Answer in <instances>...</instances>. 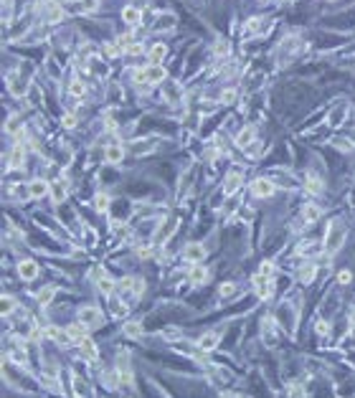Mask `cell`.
<instances>
[{
	"instance_id": "obj_1",
	"label": "cell",
	"mask_w": 355,
	"mask_h": 398,
	"mask_svg": "<svg viewBox=\"0 0 355 398\" xmlns=\"http://www.w3.org/2000/svg\"><path fill=\"white\" fill-rule=\"evenodd\" d=\"M345 241V223L342 221H332L325 231V251L327 254H335Z\"/></svg>"
},
{
	"instance_id": "obj_2",
	"label": "cell",
	"mask_w": 355,
	"mask_h": 398,
	"mask_svg": "<svg viewBox=\"0 0 355 398\" xmlns=\"http://www.w3.org/2000/svg\"><path fill=\"white\" fill-rule=\"evenodd\" d=\"M160 94L168 104H180L183 102V87L178 82H173V79H165L160 84Z\"/></svg>"
},
{
	"instance_id": "obj_3",
	"label": "cell",
	"mask_w": 355,
	"mask_h": 398,
	"mask_svg": "<svg viewBox=\"0 0 355 398\" xmlns=\"http://www.w3.org/2000/svg\"><path fill=\"white\" fill-rule=\"evenodd\" d=\"M79 320L89 327H99L104 322V317H102V309H97V307H82L79 309Z\"/></svg>"
},
{
	"instance_id": "obj_4",
	"label": "cell",
	"mask_w": 355,
	"mask_h": 398,
	"mask_svg": "<svg viewBox=\"0 0 355 398\" xmlns=\"http://www.w3.org/2000/svg\"><path fill=\"white\" fill-rule=\"evenodd\" d=\"M269 28V18H251V21H246V26H244V31H241V36L244 38H251V36H261L264 31Z\"/></svg>"
},
{
	"instance_id": "obj_5",
	"label": "cell",
	"mask_w": 355,
	"mask_h": 398,
	"mask_svg": "<svg viewBox=\"0 0 355 398\" xmlns=\"http://www.w3.org/2000/svg\"><path fill=\"white\" fill-rule=\"evenodd\" d=\"M274 188H277V183L269 180V178H256V180L251 183V193H254L256 198H269V195L274 193Z\"/></svg>"
},
{
	"instance_id": "obj_6",
	"label": "cell",
	"mask_w": 355,
	"mask_h": 398,
	"mask_svg": "<svg viewBox=\"0 0 355 398\" xmlns=\"http://www.w3.org/2000/svg\"><path fill=\"white\" fill-rule=\"evenodd\" d=\"M183 259H185L188 264L203 261V259H206V246H203V244H188V246L183 249Z\"/></svg>"
},
{
	"instance_id": "obj_7",
	"label": "cell",
	"mask_w": 355,
	"mask_h": 398,
	"mask_svg": "<svg viewBox=\"0 0 355 398\" xmlns=\"http://www.w3.org/2000/svg\"><path fill=\"white\" fill-rule=\"evenodd\" d=\"M142 82H145V84H163V82H165V69L157 66V64L147 66V69L142 71Z\"/></svg>"
},
{
	"instance_id": "obj_8",
	"label": "cell",
	"mask_w": 355,
	"mask_h": 398,
	"mask_svg": "<svg viewBox=\"0 0 355 398\" xmlns=\"http://www.w3.org/2000/svg\"><path fill=\"white\" fill-rule=\"evenodd\" d=\"M38 274H41V269H38L36 261H21L18 264V276H21L23 282H33Z\"/></svg>"
},
{
	"instance_id": "obj_9",
	"label": "cell",
	"mask_w": 355,
	"mask_h": 398,
	"mask_svg": "<svg viewBox=\"0 0 355 398\" xmlns=\"http://www.w3.org/2000/svg\"><path fill=\"white\" fill-rule=\"evenodd\" d=\"M188 279H190V284H206L208 282V269L203 264H190Z\"/></svg>"
},
{
	"instance_id": "obj_10",
	"label": "cell",
	"mask_w": 355,
	"mask_h": 398,
	"mask_svg": "<svg viewBox=\"0 0 355 398\" xmlns=\"http://www.w3.org/2000/svg\"><path fill=\"white\" fill-rule=\"evenodd\" d=\"M49 188H51V183H46V180H41V178H36V180L28 183V195L38 201V198H44V195L49 193Z\"/></svg>"
},
{
	"instance_id": "obj_11",
	"label": "cell",
	"mask_w": 355,
	"mask_h": 398,
	"mask_svg": "<svg viewBox=\"0 0 355 398\" xmlns=\"http://www.w3.org/2000/svg\"><path fill=\"white\" fill-rule=\"evenodd\" d=\"M122 157H125V147H122V145H109V147L104 150V160H107L109 165L122 163Z\"/></svg>"
},
{
	"instance_id": "obj_12",
	"label": "cell",
	"mask_w": 355,
	"mask_h": 398,
	"mask_svg": "<svg viewBox=\"0 0 355 398\" xmlns=\"http://www.w3.org/2000/svg\"><path fill=\"white\" fill-rule=\"evenodd\" d=\"M241 185V173L239 170H231L228 178H226V185H223V195H233Z\"/></svg>"
},
{
	"instance_id": "obj_13",
	"label": "cell",
	"mask_w": 355,
	"mask_h": 398,
	"mask_svg": "<svg viewBox=\"0 0 355 398\" xmlns=\"http://www.w3.org/2000/svg\"><path fill=\"white\" fill-rule=\"evenodd\" d=\"M122 21H125L127 26H137V23L142 21V11L135 8V6H127V8H122Z\"/></svg>"
},
{
	"instance_id": "obj_14",
	"label": "cell",
	"mask_w": 355,
	"mask_h": 398,
	"mask_svg": "<svg viewBox=\"0 0 355 398\" xmlns=\"http://www.w3.org/2000/svg\"><path fill=\"white\" fill-rule=\"evenodd\" d=\"M251 142H256V132H254V127H244L239 135H236V145L244 147V150H246Z\"/></svg>"
},
{
	"instance_id": "obj_15",
	"label": "cell",
	"mask_w": 355,
	"mask_h": 398,
	"mask_svg": "<svg viewBox=\"0 0 355 398\" xmlns=\"http://www.w3.org/2000/svg\"><path fill=\"white\" fill-rule=\"evenodd\" d=\"M304 190H307V193H312V195H320V193H325V183H322L317 175H307Z\"/></svg>"
},
{
	"instance_id": "obj_16",
	"label": "cell",
	"mask_w": 355,
	"mask_h": 398,
	"mask_svg": "<svg viewBox=\"0 0 355 398\" xmlns=\"http://www.w3.org/2000/svg\"><path fill=\"white\" fill-rule=\"evenodd\" d=\"M322 216V208H317V206H312V203H307L304 208H302V218H304V226H309V223H314Z\"/></svg>"
},
{
	"instance_id": "obj_17",
	"label": "cell",
	"mask_w": 355,
	"mask_h": 398,
	"mask_svg": "<svg viewBox=\"0 0 355 398\" xmlns=\"http://www.w3.org/2000/svg\"><path fill=\"white\" fill-rule=\"evenodd\" d=\"M297 279H299V284H312V279H314V264L312 261H304V266L297 274Z\"/></svg>"
},
{
	"instance_id": "obj_18",
	"label": "cell",
	"mask_w": 355,
	"mask_h": 398,
	"mask_svg": "<svg viewBox=\"0 0 355 398\" xmlns=\"http://www.w3.org/2000/svg\"><path fill=\"white\" fill-rule=\"evenodd\" d=\"M23 165H26V150L21 142H16L13 155H11V168H23Z\"/></svg>"
},
{
	"instance_id": "obj_19",
	"label": "cell",
	"mask_w": 355,
	"mask_h": 398,
	"mask_svg": "<svg viewBox=\"0 0 355 398\" xmlns=\"http://www.w3.org/2000/svg\"><path fill=\"white\" fill-rule=\"evenodd\" d=\"M175 26H178L175 16H173V13H165V16H160V18H157V23H155V31H173Z\"/></svg>"
},
{
	"instance_id": "obj_20",
	"label": "cell",
	"mask_w": 355,
	"mask_h": 398,
	"mask_svg": "<svg viewBox=\"0 0 355 398\" xmlns=\"http://www.w3.org/2000/svg\"><path fill=\"white\" fill-rule=\"evenodd\" d=\"M218 340H221L218 332H206V335L198 337V347H201V350H213V347L218 345Z\"/></svg>"
},
{
	"instance_id": "obj_21",
	"label": "cell",
	"mask_w": 355,
	"mask_h": 398,
	"mask_svg": "<svg viewBox=\"0 0 355 398\" xmlns=\"http://www.w3.org/2000/svg\"><path fill=\"white\" fill-rule=\"evenodd\" d=\"M66 330H69V335H71L74 340H84V337H87V330H89V325H84L82 320H79L76 325H69Z\"/></svg>"
},
{
	"instance_id": "obj_22",
	"label": "cell",
	"mask_w": 355,
	"mask_h": 398,
	"mask_svg": "<svg viewBox=\"0 0 355 398\" xmlns=\"http://www.w3.org/2000/svg\"><path fill=\"white\" fill-rule=\"evenodd\" d=\"M54 297H56V287H44L41 292H38V304L49 307V304L54 302Z\"/></svg>"
},
{
	"instance_id": "obj_23",
	"label": "cell",
	"mask_w": 355,
	"mask_h": 398,
	"mask_svg": "<svg viewBox=\"0 0 355 398\" xmlns=\"http://www.w3.org/2000/svg\"><path fill=\"white\" fill-rule=\"evenodd\" d=\"M51 198H54L56 203H64V198H66V183H61V180L51 183Z\"/></svg>"
},
{
	"instance_id": "obj_24",
	"label": "cell",
	"mask_w": 355,
	"mask_h": 398,
	"mask_svg": "<svg viewBox=\"0 0 355 398\" xmlns=\"http://www.w3.org/2000/svg\"><path fill=\"white\" fill-rule=\"evenodd\" d=\"M97 355H99V352H97V345H94L89 337H84V340H82V357H89V360H97Z\"/></svg>"
},
{
	"instance_id": "obj_25",
	"label": "cell",
	"mask_w": 355,
	"mask_h": 398,
	"mask_svg": "<svg viewBox=\"0 0 355 398\" xmlns=\"http://www.w3.org/2000/svg\"><path fill=\"white\" fill-rule=\"evenodd\" d=\"M165 54H168V46H165V44H155V46L150 49V54H147V56H150V61H152V64H157V61H163V59H165Z\"/></svg>"
},
{
	"instance_id": "obj_26",
	"label": "cell",
	"mask_w": 355,
	"mask_h": 398,
	"mask_svg": "<svg viewBox=\"0 0 355 398\" xmlns=\"http://www.w3.org/2000/svg\"><path fill=\"white\" fill-rule=\"evenodd\" d=\"M8 89H11V94H13V97H18V99H21V97L26 94V79H23V76L13 79V82L8 84Z\"/></svg>"
},
{
	"instance_id": "obj_27",
	"label": "cell",
	"mask_w": 355,
	"mask_h": 398,
	"mask_svg": "<svg viewBox=\"0 0 355 398\" xmlns=\"http://www.w3.org/2000/svg\"><path fill=\"white\" fill-rule=\"evenodd\" d=\"M21 127H23L21 117H18V114H11L8 122H6V132H8V135H21Z\"/></svg>"
},
{
	"instance_id": "obj_28",
	"label": "cell",
	"mask_w": 355,
	"mask_h": 398,
	"mask_svg": "<svg viewBox=\"0 0 355 398\" xmlns=\"http://www.w3.org/2000/svg\"><path fill=\"white\" fill-rule=\"evenodd\" d=\"M97 289H99L102 294H112V289H114V282L109 279V276H104V274H102L99 279H97Z\"/></svg>"
},
{
	"instance_id": "obj_29",
	"label": "cell",
	"mask_w": 355,
	"mask_h": 398,
	"mask_svg": "<svg viewBox=\"0 0 355 398\" xmlns=\"http://www.w3.org/2000/svg\"><path fill=\"white\" fill-rule=\"evenodd\" d=\"M13 309H16V299L11 294H6L3 299H0V312H3V317H8Z\"/></svg>"
},
{
	"instance_id": "obj_30",
	"label": "cell",
	"mask_w": 355,
	"mask_h": 398,
	"mask_svg": "<svg viewBox=\"0 0 355 398\" xmlns=\"http://www.w3.org/2000/svg\"><path fill=\"white\" fill-rule=\"evenodd\" d=\"M125 335H127V337H142V325L135 322V320L127 322V325H125Z\"/></svg>"
},
{
	"instance_id": "obj_31",
	"label": "cell",
	"mask_w": 355,
	"mask_h": 398,
	"mask_svg": "<svg viewBox=\"0 0 355 398\" xmlns=\"http://www.w3.org/2000/svg\"><path fill=\"white\" fill-rule=\"evenodd\" d=\"M69 92H71L74 97H84V94H87V84H84V82H79V79H74L71 87H69Z\"/></svg>"
},
{
	"instance_id": "obj_32",
	"label": "cell",
	"mask_w": 355,
	"mask_h": 398,
	"mask_svg": "<svg viewBox=\"0 0 355 398\" xmlns=\"http://www.w3.org/2000/svg\"><path fill=\"white\" fill-rule=\"evenodd\" d=\"M213 51H216V56H226V54L231 51V44L226 41V38H218L216 46H213Z\"/></svg>"
},
{
	"instance_id": "obj_33",
	"label": "cell",
	"mask_w": 355,
	"mask_h": 398,
	"mask_svg": "<svg viewBox=\"0 0 355 398\" xmlns=\"http://www.w3.org/2000/svg\"><path fill=\"white\" fill-rule=\"evenodd\" d=\"M236 292H239V287H236L233 282H226V284H221V297H233Z\"/></svg>"
},
{
	"instance_id": "obj_34",
	"label": "cell",
	"mask_w": 355,
	"mask_h": 398,
	"mask_svg": "<svg viewBox=\"0 0 355 398\" xmlns=\"http://www.w3.org/2000/svg\"><path fill=\"white\" fill-rule=\"evenodd\" d=\"M94 203H97V208H99V211H109V195L99 193V195L94 198Z\"/></svg>"
},
{
	"instance_id": "obj_35",
	"label": "cell",
	"mask_w": 355,
	"mask_h": 398,
	"mask_svg": "<svg viewBox=\"0 0 355 398\" xmlns=\"http://www.w3.org/2000/svg\"><path fill=\"white\" fill-rule=\"evenodd\" d=\"M233 99H236V92H233V89H223V92H221V102H223V104H233Z\"/></svg>"
},
{
	"instance_id": "obj_36",
	"label": "cell",
	"mask_w": 355,
	"mask_h": 398,
	"mask_svg": "<svg viewBox=\"0 0 355 398\" xmlns=\"http://www.w3.org/2000/svg\"><path fill=\"white\" fill-rule=\"evenodd\" d=\"M61 125H64L66 130H74V127H76V117H74V114H64Z\"/></svg>"
},
{
	"instance_id": "obj_37",
	"label": "cell",
	"mask_w": 355,
	"mask_h": 398,
	"mask_svg": "<svg viewBox=\"0 0 355 398\" xmlns=\"http://www.w3.org/2000/svg\"><path fill=\"white\" fill-rule=\"evenodd\" d=\"M259 271H261V274H264V276H271V274H274V266H271V261H264V264H261V269H259Z\"/></svg>"
},
{
	"instance_id": "obj_38",
	"label": "cell",
	"mask_w": 355,
	"mask_h": 398,
	"mask_svg": "<svg viewBox=\"0 0 355 398\" xmlns=\"http://www.w3.org/2000/svg\"><path fill=\"white\" fill-rule=\"evenodd\" d=\"M337 279H340V284H347V282H350V271H340Z\"/></svg>"
},
{
	"instance_id": "obj_39",
	"label": "cell",
	"mask_w": 355,
	"mask_h": 398,
	"mask_svg": "<svg viewBox=\"0 0 355 398\" xmlns=\"http://www.w3.org/2000/svg\"><path fill=\"white\" fill-rule=\"evenodd\" d=\"M49 3H54V6H61V3H64V0H49Z\"/></svg>"
},
{
	"instance_id": "obj_40",
	"label": "cell",
	"mask_w": 355,
	"mask_h": 398,
	"mask_svg": "<svg viewBox=\"0 0 355 398\" xmlns=\"http://www.w3.org/2000/svg\"><path fill=\"white\" fill-rule=\"evenodd\" d=\"M352 325H355V314H352Z\"/></svg>"
}]
</instances>
